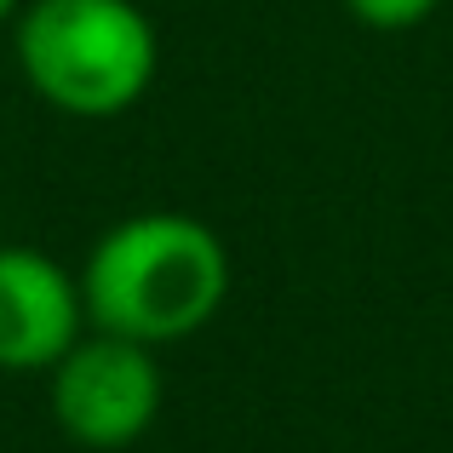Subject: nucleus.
<instances>
[{"mask_svg":"<svg viewBox=\"0 0 453 453\" xmlns=\"http://www.w3.org/2000/svg\"><path fill=\"white\" fill-rule=\"evenodd\" d=\"M436 6L442 0H344V12H350L356 23H367V29H419L425 18H436Z\"/></svg>","mask_w":453,"mask_h":453,"instance_id":"nucleus-5","label":"nucleus"},{"mask_svg":"<svg viewBox=\"0 0 453 453\" xmlns=\"http://www.w3.org/2000/svg\"><path fill=\"white\" fill-rule=\"evenodd\" d=\"M230 299V253L189 212H138L98 235L81 270V304L98 333L173 344L201 333Z\"/></svg>","mask_w":453,"mask_h":453,"instance_id":"nucleus-1","label":"nucleus"},{"mask_svg":"<svg viewBox=\"0 0 453 453\" xmlns=\"http://www.w3.org/2000/svg\"><path fill=\"white\" fill-rule=\"evenodd\" d=\"M81 321V276L41 247H0V373H52Z\"/></svg>","mask_w":453,"mask_h":453,"instance_id":"nucleus-4","label":"nucleus"},{"mask_svg":"<svg viewBox=\"0 0 453 453\" xmlns=\"http://www.w3.org/2000/svg\"><path fill=\"white\" fill-rule=\"evenodd\" d=\"M161 413L155 350L121 333H87L52 367V419L81 448H133Z\"/></svg>","mask_w":453,"mask_h":453,"instance_id":"nucleus-3","label":"nucleus"},{"mask_svg":"<svg viewBox=\"0 0 453 453\" xmlns=\"http://www.w3.org/2000/svg\"><path fill=\"white\" fill-rule=\"evenodd\" d=\"M18 6H23V0H0V23H6V18H12Z\"/></svg>","mask_w":453,"mask_h":453,"instance_id":"nucleus-6","label":"nucleus"},{"mask_svg":"<svg viewBox=\"0 0 453 453\" xmlns=\"http://www.w3.org/2000/svg\"><path fill=\"white\" fill-rule=\"evenodd\" d=\"M18 64L52 110L110 121L150 92L161 46L133 0H35L18 18Z\"/></svg>","mask_w":453,"mask_h":453,"instance_id":"nucleus-2","label":"nucleus"}]
</instances>
